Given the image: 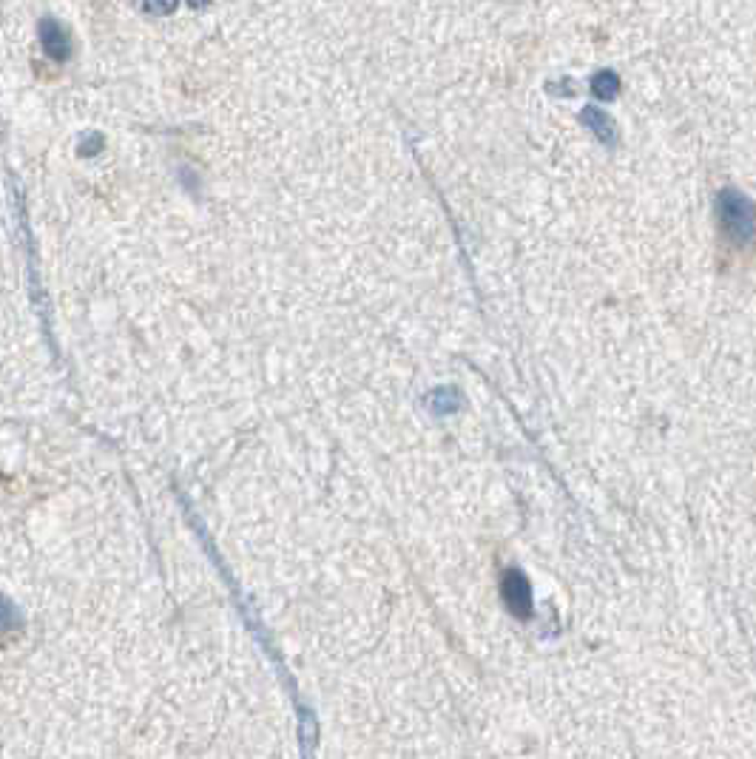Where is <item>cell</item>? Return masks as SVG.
I'll return each instance as SVG.
<instances>
[{
	"instance_id": "obj_1",
	"label": "cell",
	"mask_w": 756,
	"mask_h": 759,
	"mask_svg": "<svg viewBox=\"0 0 756 759\" xmlns=\"http://www.w3.org/2000/svg\"><path fill=\"white\" fill-rule=\"evenodd\" d=\"M714 220L720 236L734 248H745L756 239V202L739 188H722L714 199Z\"/></svg>"
},
{
	"instance_id": "obj_2",
	"label": "cell",
	"mask_w": 756,
	"mask_h": 759,
	"mask_svg": "<svg viewBox=\"0 0 756 759\" xmlns=\"http://www.w3.org/2000/svg\"><path fill=\"white\" fill-rule=\"evenodd\" d=\"M501 598L504 606L509 608L518 620L532 617V586L521 569H506L501 577Z\"/></svg>"
},
{
	"instance_id": "obj_3",
	"label": "cell",
	"mask_w": 756,
	"mask_h": 759,
	"mask_svg": "<svg viewBox=\"0 0 756 759\" xmlns=\"http://www.w3.org/2000/svg\"><path fill=\"white\" fill-rule=\"evenodd\" d=\"M40 43H43L46 58H51L54 63H66L72 54V37L63 29V23H58L54 18H43L40 20Z\"/></svg>"
},
{
	"instance_id": "obj_4",
	"label": "cell",
	"mask_w": 756,
	"mask_h": 759,
	"mask_svg": "<svg viewBox=\"0 0 756 759\" xmlns=\"http://www.w3.org/2000/svg\"><path fill=\"white\" fill-rule=\"evenodd\" d=\"M580 123H583L594 134V137H598V143H603L606 148L617 145V123L612 120V114L603 112V108L586 105L583 112H580Z\"/></svg>"
},
{
	"instance_id": "obj_5",
	"label": "cell",
	"mask_w": 756,
	"mask_h": 759,
	"mask_svg": "<svg viewBox=\"0 0 756 759\" xmlns=\"http://www.w3.org/2000/svg\"><path fill=\"white\" fill-rule=\"evenodd\" d=\"M620 91V77L612 69H603L591 77V94L598 100H614Z\"/></svg>"
},
{
	"instance_id": "obj_6",
	"label": "cell",
	"mask_w": 756,
	"mask_h": 759,
	"mask_svg": "<svg viewBox=\"0 0 756 759\" xmlns=\"http://www.w3.org/2000/svg\"><path fill=\"white\" fill-rule=\"evenodd\" d=\"M458 404H461V399H458V390L452 387H438L436 392H429V407H432V413H438V415L455 413Z\"/></svg>"
},
{
	"instance_id": "obj_7",
	"label": "cell",
	"mask_w": 756,
	"mask_h": 759,
	"mask_svg": "<svg viewBox=\"0 0 756 759\" xmlns=\"http://www.w3.org/2000/svg\"><path fill=\"white\" fill-rule=\"evenodd\" d=\"M134 6H137L143 15H151V18H168L177 12L180 0H134Z\"/></svg>"
},
{
	"instance_id": "obj_8",
	"label": "cell",
	"mask_w": 756,
	"mask_h": 759,
	"mask_svg": "<svg viewBox=\"0 0 756 759\" xmlns=\"http://www.w3.org/2000/svg\"><path fill=\"white\" fill-rule=\"evenodd\" d=\"M103 148H105L103 134H100V131H91V134H83V137H80L77 154H80V157H97V154H103Z\"/></svg>"
},
{
	"instance_id": "obj_9",
	"label": "cell",
	"mask_w": 756,
	"mask_h": 759,
	"mask_svg": "<svg viewBox=\"0 0 756 759\" xmlns=\"http://www.w3.org/2000/svg\"><path fill=\"white\" fill-rule=\"evenodd\" d=\"M188 4H191L194 9H199V6H205V4H208V0H188Z\"/></svg>"
}]
</instances>
